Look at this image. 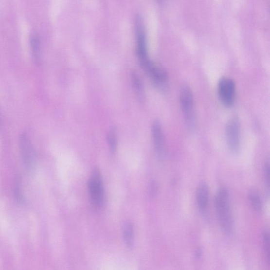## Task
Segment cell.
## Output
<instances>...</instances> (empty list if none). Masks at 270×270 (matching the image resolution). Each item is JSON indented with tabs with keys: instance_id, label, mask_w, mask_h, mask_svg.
Returning a JSON list of instances; mask_svg holds the SVG:
<instances>
[{
	"instance_id": "1",
	"label": "cell",
	"mask_w": 270,
	"mask_h": 270,
	"mask_svg": "<svg viewBox=\"0 0 270 270\" xmlns=\"http://www.w3.org/2000/svg\"><path fill=\"white\" fill-rule=\"evenodd\" d=\"M218 221L222 231L229 235L233 232L234 222L231 208L229 193L225 187L217 191L215 199Z\"/></svg>"
},
{
	"instance_id": "2",
	"label": "cell",
	"mask_w": 270,
	"mask_h": 270,
	"mask_svg": "<svg viewBox=\"0 0 270 270\" xmlns=\"http://www.w3.org/2000/svg\"><path fill=\"white\" fill-rule=\"evenodd\" d=\"M135 34L138 58L142 67L149 76L158 66L149 58L145 27L140 15H137L135 17Z\"/></svg>"
},
{
	"instance_id": "3",
	"label": "cell",
	"mask_w": 270,
	"mask_h": 270,
	"mask_svg": "<svg viewBox=\"0 0 270 270\" xmlns=\"http://www.w3.org/2000/svg\"><path fill=\"white\" fill-rule=\"evenodd\" d=\"M180 102L186 126L188 130L192 131L196 125V112L193 93L190 86L184 85L181 88Z\"/></svg>"
},
{
	"instance_id": "4",
	"label": "cell",
	"mask_w": 270,
	"mask_h": 270,
	"mask_svg": "<svg viewBox=\"0 0 270 270\" xmlns=\"http://www.w3.org/2000/svg\"><path fill=\"white\" fill-rule=\"evenodd\" d=\"M89 191L91 204L94 208H102L105 200V192L101 173L99 169H93L89 181Z\"/></svg>"
},
{
	"instance_id": "5",
	"label": "cell",
	"mask_w": 270,
	"mask_h": 270,
	"mask_svg": "<svg viewBox=\"0 0 270 270\" xmlns=\"http://www.w3.org/2000/svg\"><path fill=\"white\" fill-rule=\"evenodd\" d=\"M225 136L228 148L232 154H237L240 152V122L236 117L231 118L225 127Z\"/></svg>"
},
{
	"instance_id": "6",
	"label": "cell",
	"mask_w": 270,
	"mask_h": 270,
	"mask_svg": "<svg viewBox=\"0 0 270 270\" xmlns=\"http://www.w3.org/2000/svg\"><path fill=\"white\" fill-rule=\"evenodd\" d=\"M217 93L219 100L224 106L227 108L233 106L236 94L234 80L227 77H222L217 84Z\"/></svg>"
},
{
	"instance_id": "7",
	"label": "cell",
	"mask_w": 270,
	"mask_h": 270,
	"mask_svg": "<svg viewBox=\"0 0 270 270\" xmlns=\"http://www.w3.org/2000/svg\"><path fill=\"white\" fill-rule=\"evenodd\" d=\"M19 143L24 167L28 171H32L36 163V156L32 144L26 134L21 135Z\"/></svg>"
},
{
	"instance_id": "8",
	"label": "cell",
	"mask_w": 270,
	"mask_h": 270,
	"mask_svg": "<svg viewBox=\"0 0 270 270\" xmlns=\"http://www.w3.org/2000/svg\"><path fill=\"white\" fill-rule=\"evenodd\" d=\"M152 132L156 154L160 159H164L166 155L165 143L162 125L159 121L154 122Z\"/></svg>"
},
{
	"instance_id": "9",
	"label": "cell",
	"mask_w": 270,
	"mask_h": 270,
	"mask_svg": "<svg viewBox=\"0 0 270 270\" xmlns=\"http://www.w3.org/2000/svg\"><path fill=\"white\" fill-rule=\"evenodd\" d=\"M197 202L201 212H204L208 206L209 200V190L205 184L200 185L197 191Z\"/></svg>"
},
{
	"instance_id": "10",
	"label": "cell",
	"mask_w": 270,
	"mask_h": 270,
	"mask_svg": "<svg viewBox=\"0 0 270 270\" xmlns=\"http://www.w3.org/2000/svg\"><path fill=\"white\" fill-rule=\"evenodd\" d=\"M31 53L36 64H39L41 57V42L40 37L36 33H33L30 36Z\"/></svg>"
},
{
	"instance_id": "11",
	"label": "cell",
	"mask_w": 270,
	"mask_h": 270,
	"mask_svg": "<svg viewBox=\"0 0 270 270\" xmlns=\"http://www.w3.org/2000/svg\"><path fill=\"white\" fill-rule=\"evenodd\" d=\"M123 235L126 246L130 249H133L134 245V228L133 224L130 222H126L124 224Z\"/></svg>"
},
{
	"instance_id": "12",
	"label": "cell",
	"mask_w": 270,
	"mask_h": 270,
	"mask_svg": "<svg viewBox=\"0 0 270 270\" xmlns=\"http://www.w3.org/2000/svg\"><path fill=\"white\" fill-rule=\"evenodd\" d=\"M250 202L253 209L256 212H260L262 209V201L258 193L252 190L249 192Z\"/></svg>"
},
{
	"instance_id": "13",
	"label": "cell",
	"mask_w": 270,
	"mask_h": 270,
	"mask_svg": "<svg viewBox=\"0 0 270 270\" xmlns=\"http://www.w3.org/2000/svg\"><path fill=\"white\" fill-rule=\"evenodd\" d=\"M132 82L134 87V89L138 97L142 98L144 95V88L142 83L141 80L136 72H133L131 76Z\"/></svg>"
},
{
	"instance_id": "14",
	"label": "cell",
	"mask_w": 270,
	"mask_h": 270,
	"mask_svg": "<svg viewBox=\"0 0 270 270\" xmlns=\"http://www.w3.org/2000/svg\"><path fill=\"white\" fill-rule=\"evenodd\" d=\"M108 140L111 153H115L117 148V135L114 129H111L109 132Z\"/></svg>"
},
{
	"instance_id": "15",
	"label": "cell",
	"mask_w": 270,
	"mask_h": 270,
	"mask_svg": "<svg viewBox=\"0 0 270 270\" xmlns=\"http://www.w3.org/2000/svg\"><path fill=\"white\" fill-rule=\"evenodd\" d=\"M263 247L267 261L270 259V235L269 231L266 230L263 234Z\"/></svg>"
},
{
	"instance_id": "16",
	"label": "cell",
	"mask_w": 270,
	"mask_h": 270,
	"mask_svg": "<svg viewBox=\"0 0 270 270\" xmlns=\"http://www.w3.org/2000/svg\"><path fill=\"white\" fill-rule=\"evenodd\" d=\"M21 182L19 179H17L15 186V197L19 203H23L24 201L23 195L21 188Z\"/></svg>"
},
{
	"instance_id": "17",
	"label": "cell",
	"mask_w": 270,
	"mask_h": 270,
	"mask_svg": "<svg viewBox=\"0 0 270 270\" xmlns=\"http://www.w3.org/2000/svg\"><path fill=\"white\" fill-rule=\"evenodd\" d=\"M270 161H266L264 167V178H265L266 187L268 193L270 192Z\"/></svg>"
}]
</instances>
